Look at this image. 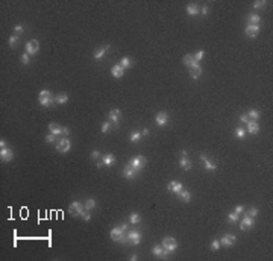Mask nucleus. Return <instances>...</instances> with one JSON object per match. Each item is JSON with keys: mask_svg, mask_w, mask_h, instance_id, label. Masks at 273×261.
Returning a JSON list of instances; mask_svg holds the SVG:
<instances>
[{"mask_svg": "<svg viewBox=\"0 0 273 261\" xmlns=\"http://www.w3.org/2000/svg\"><path fill=\"white\" fill-rule=\"evenodd\" d=\"M84 211H85V207H84L81 202H78V200L71 202L70 207H68V213H70L71 216H82Z\"/></svg>", "mask_w": 273, "mask_h": 261, "instance_id": "obj_1", "label": "nucleus"}, {"mask_svg": "<svg viewBox=\"0 0 273 261\" xmlns=\"http://www.w3.org/2000/svg\"><path fill=\"white\" fill-rule=\"evenodd\" d=\"M162 248H164L165 251H168L170 254L175 252V251L178 249V242H176V238H173V237H165V238L162 240Z\"/></svg>", "mask_w": 273, "mask_h": 261, "instance_id": "obj_2", "label": "nucleus"}, {"mask_svg": "<svg viewBox=\"0 0 273 261\" xmlns=\"http://www.w3.org/2000/svg\"><path fill=\"white\" fill-rule=\"evenodd\" d=\"M111 238H112L114 242H125V243H126L125 229H122L120 226H117V228H112V231H111Z\"/></svg>", "mask_w": 273, "mask_h": 261, "instance_id": "obj_3", "label": "nucleus"}, {"mask_svg": "<svg viewBox=\"0 0 273 261\" xmlns=\"http://www.w3.org/2000/svg\"><path fill=\"white\" fill-rule=\"evenodd\" d=\"M38 50H40V43H38L36 40H30L29 43H26V53H27L29 56L36 55Z\"/></svg>", "mask_w": 273, "mask_h": 261, "instance_id": "obj_4", "label": "nucleus"}, {"mask_svg": "<svg viewBox=\"0 0 273 261\" xmlns=\"http://www.w3.org/2000/svg\"><path fill=\"white\" fill-rule=\"evenodd\" d=\"M70 149H71V143H70L68 138H62V140H59L56 143V150L61 152V153H67Z\"/></svg>", "mask_w": 273, "mask_h": 261, "instance_id": "obj_5", "label": "nucleus"}, {"mask_svg": "<svg viewBox=\"0 0 273 261\" xmlns=\"http://www.w3.org/2000/svg\"><path fill=\"white\" fill-rule=\"evenodd\" d=\"M134 169H135L136 172H140L144 165H146V158L143 156V155H136L134 159H131V162H129Z\"/></svg>", "mask_w": 273, "mask_h": 261, "instance_id": "obj_6", "label": "nucleus"}, {"mask_svg": "<svg viewBox=\"0 0 273 261\" xmlns=\"http://www.w3.org/2000/svg\"><path fill=\"white\" fill-rule=\"evenodd\" d=\"M141 242V232L138 231H129L128 235H126V243H131V245H140Z\"/></svg>", "mask_w": 273, "mask_h": 261, "instance_id": "obj_7", "label": "nucleus"}, {"mask_svg": "<svg viewBox=\"0 0 273 261\" xmlns=\"http://www.w3.org/2000/svg\"><path fill=\"white\" fill-rule=\"evenodd\" d=\"M235 235H232V234H226V235H223L222 238H220V245L222 246H226V248H231V246H234L235 245Z\"/></svg>", "mask_w": 273, "mask_h": 261, "instance_id": "obj_8", "label": "nucleus"}, {"mask_svg": "<svg viewBox=\"0 0 273 261\" xmlns=\"http://www.w3.org/2000/svg\"><path fill=\"white\" fill-rule=\"evenodd\" d=\"M152 252H153V255L155 257H158V258H165L170 252L168 251H165L161 245H156V246H153V249H152Z\"/></svg>", "mask_w": 273, "mask_h": 261, "instance_id": "obj_9", "label": "nucleus"}, {"mask_svg": "<svg viewBox=\"0 0 273 261\" xmlns=\"http://www.w3.org/2000/svg\"><path fill=\"white\" fill-rule=\"evenodd\" d=\"M12 158H14V152H12V149L5 147V149H2V150H0V159H2V161H11Z\"/></svg>", "mask_w": 273, "mask_h": 261, "instance_id": "obj_10", "label": "nucleus"}, {"mask_svg": "<svg viewBox=\"0 0 273 261\" xmlns=\"http://www.w3.org/2000/svg\"><path fill=\"white\" fill-rule=\"evenodd\" d=\"M109 47H111L109 44H105V46H102L100 49H97V52L94 53V59H96V61H100V59H103V56L106 55V52L109 50Z\"/></svg>", "mask_w": 273, "mask_h": 261, "instance_id": "obj_11", "label": "nucleus"}, {"mask_svg": "<svg viewBox=\"0 0 273 261\" xmlns=\"http://www.w3.org/2000/svg\"><path fill=\"white\" fill-rule=\"evenodd\" d=\"M167 188H168L170 191H173L175 194H179V193H181V191L184 190L182 184H181V182H176V181H171V182H168Z\"/></svg>", "mask_w": 273, "mask_h": 261, "instance_id": "obj_12", "label": "nucleus"}, {"mask_svg": "<svg viewBox=\"0 0 273 261\" xmlns=\"http://www.w3.org/2000/svg\"><path fill=\"white\" fill-rule=\"evenodd\" d=\"M167 122H168V116H167V113H158V114H156V117H155V123H156L158 126H164Z\"/></svg>", "mask_w": 273, "mask_h": 261, "instance_id": "obj_13", "label": "nucleus"}, {"mask_svg": "<svg viewBox=\"0 0 273 261\" xmlns=\"http://www.w3.org/2000/svg\"><path fill=\"white\" fill-rule=\"evenodd\" d=\"M136 173H138V172H136L131 164H128V165L125 167V170H123V175H125V178H128V179H134L136 176Z\"/></svg>", "mask_w": 273, "mask_h": 261, "instance_id": "obj_14", "label": "nucleus"}, {"mask_svg": "<svg viewBox=\"0 0 273 261\" xmlns=\"http://www.w3.org/2000/svg\"><path fill=\"white\" fill-rule=\"evenodd\" d=\"M252 226H254V217L246 216V217L243 219L241 225H240V229H241V231H246V229H251Z\"/></svg>", "mask_w": 273, "mask_h": 261, "instance_id": "obj_15", "label": "nucleus"}, {"mask_svg": "<svg viewBox=\"0 0 273 261\" xmlns=\"http://www.w3.org/2000/svg\"><path fill=\"white\" fill-rule=\"evenodd\" d=\"M260 32V24H247V27H246V35L247 37H255L257 33Z\"/></svg>", "mask_w": 273, "mask_h": 261, "instance_id": "obj_16", "label": "nucleus"}, {"mask_svg": "<svg viewBox=\"0 0 273 261\" xmlns=\"http://www.w3.org/2000/svg\"><path fill=\"white\" fill-rule=\"evenodd\" d=\"M111 75H112L114 78H122V76L125 75V68H123L120 64H116V65L111 68Z\"/></svg>", "mask_w": 273, "mask_h": 261, "instance_id": "obj_17", "label": "nucleus"}, {"mask_svg": "<svg viewBox=\"0 0 273 261\" xmlns=\"http://www.w3.org/2000/svg\"><path fill=\"white\" fill-rule=\"evenodd\" d=\"M120 110H112L111 113H109V119H111V122L114 123V126L116 128H119V120H120Z\"/></svg>", "mask_w": 273, "mask_h": 261, "instance_id": "obj_18", "label": "nucleus"}, {"mask_svg": "<svg viewBox=\"0 0 273 261\" xmlns=\"http://www.w3.org/2000/svg\"><path fill=\"white\" fill-rule=\"evenodd\" d=\"M247 132L252 134V135H254V134H258V132H260V125H258V122H255V120L251 122V120H249V122H247Z\"/></svg>", "mask_w": 273, "mask_h": 261, "instance_id": "obj_19", "label": "nucleus"}, {"mask_svg": "<svg viewBox=\"0 0 273 261\" xmlns=\"http://www.w3.org/2000/svg\"><path fill=\"white\" fill-rule=\"evenodd\" d=\"M102 162H103V165H112L116 162V158H114L112 153H106V155H103Z\"/></svg>", "mask_w": 273, "mask_h": 261, "instance_id": "obj_20", "label": "nucleus"}, {"mask_svg": "<svg viewBox=\"0 0 273 261\" xmlns=\"http://www.w3.org/2000/svg\"><path fill=\"white\" fill-rule=\"evenodd\" d=\"M49 130H50V134H53V135L62 134V128H61L59 125H56V123H50V125H49Z\"/></svg>", "mask_w": 273, "mask_h": 261, "instance_id": "obj_21", "label": "nucleus"}, {"mask_svg": "<svg viewBox=\"0 0 273 261\" xmlns=\"http://www.w3.org/2000/svg\"><path fill=\"white\" fill-rule=\"evenodd\" d=\"M67 100H68V96H67L65 93H61V94H58V96L55 97V103H59V105L67 103Z\"/></svg>", "mask_w": 273, "mask_h": 261, "instance_id": "obj_22", "label": "nucleus"}, {"mask_svg": "<svg viewBox=\"0 0 273 261\" xmlns=\"http://www.w3.org/2000/svg\"><path fill=\"white\" fill-rule=\"evenodd\" d=\"M40 103L43 105V106H50V105H53L55 103V97H40Z\"/></svg>", "mask_w": 273, "mask_h": 261, "instance_id": "obj_23", "label": "nucleus"}, {"mask_svg": "<svg viewBox=\"0 0 273 261\" xmlns=\"http://www.w3.org/2000/svg\"><path fill=\"white\" fill-rule=\"evenodd\" d=\"M179 164H181V167H182L184 170H190V169H191V162H190V159H188L187 156H182V158L179 159Z\"/></svg>", "mask_w": 273, "mask_h": 261, "instance_id": "obj_24", "label": "nucleus"}, {"mask_svg": "<svg viewBox=\"0 0 273 261\" xmlns=\"http://www.w3.org/2000/svg\"><path fill=\"white\" fill-rule=\"evenodd\" d=\"M199 12H200V9H199L196 5H188V6H187V14H188V15H197Z\"/></svg>", "mask_w": 273, "mask_h": 261, "instance_id": "obj_25", "label": "nucleus"}, {"mask_svg": "<svg viewBox=\"0 0 273 261\" xmlns=\"http://www.w3.org/2000/svg\"><path fill=\"white\" fill-rule=\"evenodd\" d=\"M247 21H249V24H260L261 18H260L258 14H251V15L247 17Z\"/></svg>", "mask_w": 273, "mask_h": 261, "instance_id": "obj_26", "label": "nucleus"}, {"mask_svg": "<svg viewBox=\"0 0 273 261\" xmlns=\"http://www.w3.org/2000/svg\"><path fill=\"white\" fill-rule=\"evenodd\" d=\"M190 75H191V78H193V79H197V78L202 75V68H200V65H199V67H193V68H190Z\"/></svg>", "mask_w": 273, "mask_h": 261, "instance_id": "obj_27", "label": "nucleus"}, {"mask_svg": "<svg viewBox=\"0 0 273 261\" xmlns=\"http://www.w3.org/2000/svg\"><path fill=\"white\" fill-rule=\"evenodd\" d=\"M178 196H179V197H181V199H182L185 204L191 200V194H190V191H187V190H182V191H181Z\"/></svg>", "mask_w": 273, "mask_h": 261, "instance_id": "obj_28", "label": "nucleus"}, {"mask_svg": "<svg viewBox=\"0 0 273 261\" xmlns=\"http://www.w3.org/2000/svg\"><path fill=\"white\" fill-rule=\"evenodd\" d=\"M129 222H131L132 225H138V223L141 222V216H140L138 213H132V214L129 216Z\"/></svg>", "mask_w": 273, "mask_h": 261, "instance_id": "obj_29", "label": "nucleus"}, {"mask_svg": "<svg viewBox=\"0 0 273 261\" xmlns=\"http://www.w3.org/2000/svg\"><path fill=\"white\" fill-rule=\"evenodd\" d=\"M120 65L126 70V68H129L131 65H132V61H131V58L129 56H125V58H122V61H120Z\"/></svg>", "mask_w": 273, "mask_h": 261, "instance_id": "obj_30", "label": "nucleus"}, {"mask_svg": "<svg viewBox=\"0 0 273 261\" xmlns=\"http://www.w3.org/2000/svg\"><path fill=\"white\" fill-rule=\"evenodd\" d=\"M203 162H205V169H206L208 172H214V170L217 169V165H216L214 162H211L209 159H205Z\"/></svg>", "mask_w": 273, "mask_h": 261, "instance_id": "obj_31", "label": "nucleus"}, {"mask_svg": "<svg viewBox=\"0 0 273 261\" xmlns=\"http://www.w3.org/2000/svg\"><path fill=\"white\" fill-rule=\"evenodd\" d=\"M17 44H18V37H17V35L9 37V47H11V49H15Z\"/></svg>", "mask_w": 273, "mask_h": 261, "instance_id": "obj_32", "label": "nucleus"}, {"mask_svg": "<svg viewBox=\"0 0 273 261\" xmlns=\"http://www.w3.org/2000/svg\"><path fill=\"white\" fill-rule=\"evenodd\" d=\"M94 207H96V200H94V199H87V202H85V210L90 211V210H93Z\"/></svg>", "mask_w": 273, "mask_h": 261, "instance_id": "obj_33", "label": "nucleus"}, {"mask_svg": "<svg viewBox=\"0 0 273 261\" xmlns=\"http://www.w3.org/2000/svg\"><path fill=\"white\" fill-rule=\"evenodd\" d=\"M260 111H257V110H252V111H249V114H247V117L249 119H254L255 122H257V119H260Z\"/></svg>", "mask_w": 273, "mask_h": 261, "instance_id": "obj_34", "label": "nucleus"}, {"mask_svg": "<svg viewBox=\"0 0 273 261\" xmlns=\"http://www.w3.org/2000/svg\"><path fill=\"white\" fill-rule=\"evenodd\" d=\"M193 61H194L193 55H185V56H184V59H182V62H184L185 65H188V67L191 65V62H193Z\"/></svg>", "mask_w": 273, "mask_h": 261, "instance_id": "obj_35", "label": "nucleus"}, {"mask_svg": "<svg viewBox=\"0 0 273 261\" xmlns=\"http://www.w3.org/2000/svg\"><path fill=\"white\" fill-rule=\"evenodd\" d=\"M140 138H141V132L136 130V132H132V134H131V141H132V143H138Z\"/></svg>", "mask_w": 273, "mask_h": 261, "instance_id": "obj_36", "label": "nucleus"}, {"mask_svg": "<svg viewBox=\"0 0 273 261\" xmlns=\"http://www.w3.org/2000/svg\"><path fill=\"white\" fill-rule=\"evenodd\" d=\"M228 220H229V222H237V220H238V214H237L235 211H234V213H229V214H228Z\"/></svg>", "mask_w": 273, "mask_h": 261, "instance_id": "obj_37", "label": "nucleus"}, {"mask_svg": "<svg viewBox=\"0 0 273 261\" xmlns=\"http://www.w3.org/2000/svg\"><path fill=\"white\" fill-rule=\"evenodd\" d=\"M220 240H213V243H211V249L213 251H219L220 249Z\"/></svg>", "mask_w": 273, "mask_h": 261, "instance_id": "obj_38", "label": "nucleus"}, {"mask_svg": "<svg viewBox=\"0 0 273 261\" xmlns=\"http://www.w3.org/2000/svg\"><path fill=\"white\" fill-rule=\"evenodd\" d=\"M235 135H237L238 138H243V137L246 135V129H243V128H237V129H235Z\"/></svg>", "mask_w": 273, "mask_h": 261, "instance_id": "obj_39", "label": "nucleus"}, {"mask_svg": "<svg viewBox=\"0 0 273 261\" xmlns=\"http://www.w3.org/2000/svg\"><path fill=\"white\" fill-rule=\"evenodd\" d=\"M20 61H21V64H24V65H26V64H29V62H30V58H29V55H27V53H23Z\"/></svg>", "mask_w": 273, "mask_h": 261, "instance_id": "obj_40", "label": "nucleus"}, {"mask_svg": "<svg viewBox=\"0 0 273 261\" xmlns=\"http://www.w3.org/2000/svg\"><path fill=\"white\" fill-rule=\"evenodd\" d=\"M246 216H249V217H255V216H258V208H251V210L246 213Z\"/></svg>", "mask_w": 273, "mask_h": 261, "instance_id": "obj_41", "label": "nucleus"}, {"mask_svg": "<svg viewBox=\"0 0 273 261\" xmlns=\"http://www.w3.org/2000/svg\"><path fill=\"white\" fill-rule=\"evenodd\" d=\"M109 129H111V123H109V122H105V123L102 125V132H103V134H108Z\"/></svg>", "mask_w": 273, "mask_h": 261, "instance_id": "obj_42", "label": "nucleus"}, {"mask_svg": "<svg viewBox=\"0 0 273 261\" xmlns=\"http://www.w3.org/2000/svg\"><path fill=\"white\" fill-rule=\"evenodd\" d=\"M203 55H205V52H203V50H199V52H196V55H194L193 58H194V59H196V61L199 62V61H200V59L203 58Z\"/></svg>", "mask_w": 273, "mask_h": 261, "instance_id": "obj_43", "label": "nucleus"}, {"mask_svg": "<svg viewBox=\"0 0 273 261\" xmlns=\"http://www.w3.org/2000/svg\"><path fill=\"white\" fill-rule=\"evenodd\" d=\"M46 141H47V143H55V141H56V135L47 134V135H46Z\"/></svg>", "mask_w": 273, "mask_h": 261, "instance_id": "obj_44", "label": "nucleus"}, {"mask_svg": "<svg viewBox=\"0 0 273 261\" xmlns=\"http://www.w3.org/2000/svg\"><path fill=\"white\" fill-rule=\"evenodd\" d=\"M254 6H255L257 9H260V8H264V6H266V2H263V0H257V2L254 3Z\"/></svg>", "mask_w": 273, "mask_h": 261, "instance_id": "obj_45", "label": "nucleus"}, {"mask_svg": "<svg viewBox=\"0 0 273 261\" xmlns=\"http://www.w3.org/2000/svg\"><path fill=\"white\" fill-rule=\"evenodd\" d=\"M50 96H52V93L49 90H41L40 91V97H50Z\"/></svg>", "mask_w": 273, "mask_h": 261, "instance_id": "obj_46", "label": "nucleus"}, {"mask_svg": "<svg viewBox=\"0 0 273 261\" xmlns=\"http://www.w3.org/2000/svg\"><path fill=\"white\" fill-rule=\"evenodd\" d=\"M82 219H84L85 222H90V220H91V214H90L88 211H84V213H82Z\"/></svg>", "mask_w": 273, "mask_h": 261, "instance_id": "obj_47", "label": "nucleus"}, {"mask_svg": "<svg viewBox=\"0 0 273 261\" xmlns=\"http://www.w3.org/2000/svg\"><path fill=\"white\" fill-rule=\"evenodd\" d=\"M23 30H24V27H23L21 24H17V26L14 27V32H17V33H21Z\"/></svg>", "mask_w": 273, "mask_h": 261, "instance_id": "obj_48", "label": "nucleus"}, {"mask_svg": "<svg viewBox=\"0 0 273 261\" xmlns=\"http://www.w3.org/2000/svg\"><path fill=\"white\" fill-rule=\"evenodd\" d=\"M240 122H243V123H247V122H249V117H247V114H241V116H240Z\"/></svg>", "mask_w": 273, "mask_h": 261, "instance_id": "obj_49", "label": "nucleus"}, {"mask_svg": "<svg viewBox=\"0 0 273 261\" xmlns=\"http://www.w3.org/2000/svg\"><path fill=\"white\" fill-rule=\"evenodd\" d=\"M99 156H100V152H99V150H93V152H91V158H93V159H97Z\"/></svg>", "mask_w": 273, "mask_h": 261, "instance_id": "obj_50", "label": "nucleus"}, {"mask_svg": "<svg viewBox=\"0 0 273 261\" xmlns=\"http://www.w3.org/2000/svg\"><path fill=\"white\" fill-rule=\"evenodd\" d=\"M243 211H244V207H243V205H237V207H235V213H237V214H241Z\"/></svg>", "mask_w": 273, "mask_h": 261, "instance_id": "obj_51", "label": "nucleus"}, {"mask_svg": "<svg viewBox=\"0 0 273 261\" xmlns=\"http://www.w3.org/2000/svg\"><path fill=\"white\" fill-rule=\"evenodd\" d=\"M208 11H209V8H208V6H203V8H200V12H202L203 15H206V14H208Z\"/></svg>", "mask_w": 273, "mask_h": 261, "instance_id": "obj_52", "label": "nucleus"}, {"mask_svg": "<svg viewBox=\"0 0 273 261\" xmlns=\"http://www.w3.org/2000/svg\"><path fill=\"white\" fill-rule=\"evenodd\" d=\"M62 134L64 135H70V129L68 128H62Z\"/></svg>", "mask_w": 273, "mask_h": 261, "instance_id": "obj_53", "label": "nucleus"}, {"mask_svg": "<svg viewBox=\"0 0 273 261\" xmlns=\"http://www.w3.org/2000/svg\"><path fill=\"white\" fill-rule=\"evenodd\" d=\"M0 147H2V149L6 147V141H5V140H0Z\"/></svg>", "mask_w": 273, "mask_h": 261, "instance_id": "obj_54", "label": "nucleus"}, {"mask_svg": "<svg viewBox=\"0 0 273 261\" xmlns=\"http://www.w3.org/2000/svg\"><path fill=\"white\" fill-rule=\"evenodd\" d=\"M149 134V129H143L141 130V135H147Z\"/></svg>", "mask_w": 273, "mask_h": 261, "instance_id": "obj_55", "label": "nucleus"}, {"mask_svg": "<svg viewBox=\"0 0 273 261\" xmlns=\"http://www.w3.org/2000/svg\"><path fill=\"white\" fill-rule=\"evenodd\" d=\"M120 228H122V229H125V231H126V229H128V223H125V225H120Z\"/></svg>", "mask_w": 273, "mask_h": 261, "instance_id": "obj_56", "label": "nucleus"}, {"mask_svg": "<svg viewBox=\"0 0 273 261\" xmlns=\"http://www.w3.org/2000/svg\"><path fill=\"white\" fill-rule=\"evenodd\" d=\"M200 159H202V161H205V159H206V155H205V153H202V155H200Z\"/></svg>", "mask_w": 273, "mask_h": 261, "instance_id": "obj_57", "label": "nucleus"}, {"mask_svg": "<svg viewBox=\"0 0 273 261\" xmlns=\"http://www.w3.org/2000/svg\"><path fill=\"white\" fill-rule=\"evenodd\" d=\"M131 260H132V261H135V260H138V255H132V257H131Z\"/></svg>", "mask_w": 273, "mask_h": 261, "instance_id": "obj_58", "label": "nucleus"}]
</instances>
